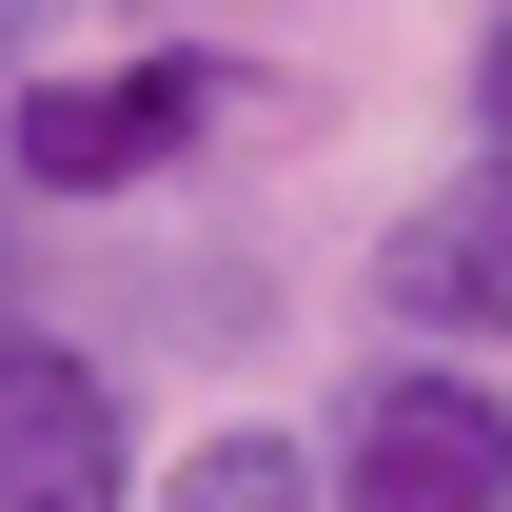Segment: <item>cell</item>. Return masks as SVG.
Masks as SVG:
<instances>
[{"instance_id": "4", "label": "cell", "mask_w": 512, "mask_h": 512, "mask_svg": "<svg viewBox=\"0 0 512 512\" xmlns=\"http://www.w3.org/2000/svg\"><path fill=\"white\" fill-rule=\"evenodd\" d=\"M0 512H138V394L79 335H0Z\"/></svg>"}, {"instance_id": "8", "label": "cell", "mask_w": 512, "mask_h": 512, "mask_svg": "<svg viewBox=\"0 0 512 512\" xmlns=\"http://www.w3.org/2000/svg\"><path fill=\"white\" fill-rule=\"evenodd\" d=\"M0 79H20V0H0Z\"/></svg>"}, {"instance_id": "1", "label": "cell", "mask_w": 512, "mask_h": 512, "mask_svg": "<svg viewBox=\"0 0 512 512\" xmlns=\"http://www.w3.org/2000/svg\"><path fill=\"white\" fill-rule=\"evenodd\" d=\"M256 79L217 60V40H119V60H20L0 79V178L20 197H60V217H119V197H178L217 138H237Z\"/></svg>"}, {"instance_id": "5", "label": "cell", "mask_w": 512, "mask_h": 512, "mask_svg": "<svg viewBox=\"0 0 512 512\" xmlns=\"http://www.w3.org/2000/svg\"><path fill=\"white\" fill-rule=\"evenodd\" d=\"M138 512H316V453L276 434V414H237V434H197V453H178Z\"/></svg>"}, {"instance_id": "2", "label": "cell", "mask_w": 512, "mask_h": 512, "mask_svg": "<svg viewBox=\"0 0 512 512\" xmlns=\"http://www.w3.org/2000/svg\"><path fill=\"white\" fill-rule=\"evenodd\" d=\"M316 512H512V375L493 355H375L316 434Z\"/></svg>"}, {"instance_id": "7", "label": "cell", "mask_w": 512, "mask_h": 512, "mask_svg": "<svg viewBox=\"0 0 512 512\" xmlns=\"http://www.w3.org/2000/svg\"><path fill=\"white\" fill-rule=\"evenodd\" d=\"M0 335H20V217H0Z\"/></svg>"}, {"instance_id": "6", "label": "cell", "mask_w": 512, "mask_h": 512, "mask_svg": "<svg viewBox=\"0 0 512 512\" xmlns=\"http://www.w3.org/2000/svg\"><path fill=\"white\" fill-rule=\"evenodd\" d=\"M453 119H473V158H512V0L473 20V60H453Z\"/></svg>"}, {"instance_id": "3", "label": "cell", "mask_w": 512, "mask_h": 512, "mask_svg": "<svg viewBox=\"0 0 512 512\" xmlns=\"http://www.w3.org/2000/svg\"><path fill=\"white\" fill-rule=\"evenodd\" d=\"M375 316H394V355H512V158H453L434 197H394Z\"/></svg>"}]
</instances>
